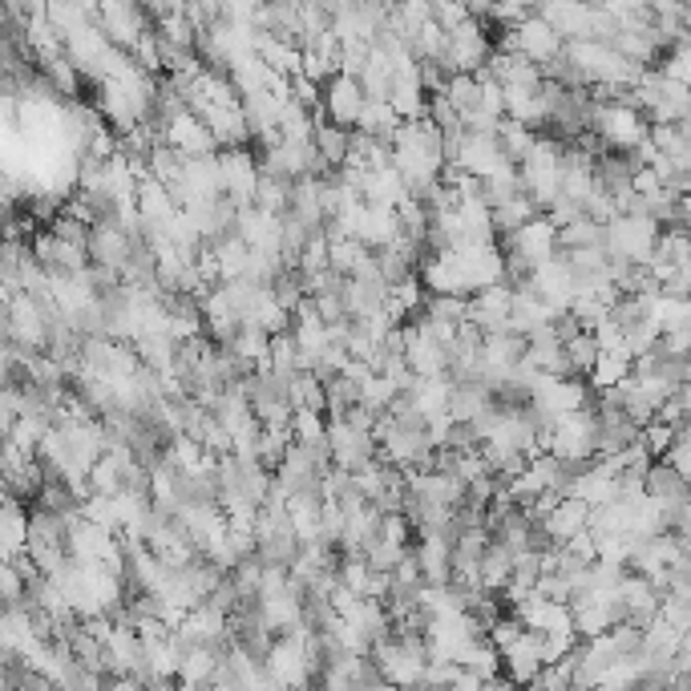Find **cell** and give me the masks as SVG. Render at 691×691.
Listing matches in <instances>:
<instances>
[{
  "label": "cell",
  "mask_w": 691,
  "mask_h": 691,
  "mask_svg": "<svg viewBox=\"0 0 691 691\" xmlns=\"http://www.w3.org/2000/svg\"><path fill=\"white\" fill-rule=\"evenodd\" d=\"M530 288L538 291L542 300L550 303L554 312H566L570 303H575V296H579V271L570 267V259H566V252L550 255L546 264H538L534 271H530L526 279Z\"/></svg>",
  "instance_id": "obj_7"
},
{
  "label": "cell",
  "mask_w": 691,
  "mask_h": 691,
  "mask_svg": "<svg viewBox=\"0 0 691 691\" xmlns=\"http://www.w3.org/2000/svg\"><path fill=\"white\" fill-rule=\"evenodd\" d=\"M41 77L49 81L53 93H65V98H74L77 86H81V69H77V62L69 57V53H62V57H53V62L41 65Z\"/></svg>",
  "instance_id": "obj_31"
},
{
  "label": "cell",
  "mask_w": 691,
  "mask_h": 691,
  "mask_svg": "<svg viewBox=\"0 0 691 691\" xmlns=\"http://www.w3.org/2000/svg\"><path fill=\"white\" fill-rule=\"evenodd\" d=\"M138 207L146 214V223H166L182 202L175 199V190L166 187L163 178H146V182H138Z\"/></svg>",
  "instance_id": "obj_23"
},
{
  "label": "cell",
  "mask_w": 691,
  "mask_h": 691,
  "mask_svg": "<svg viewBox=\"0 0 691 691\" xmlns=\"http://www.w3.org/2000/svg\"><path fill=\"white\" fill-rule=\"evenodd\" d=\"M542 667H546V659H542V635L526 627V635L510 651H502V671L510 676V683H538Z\"/></svg>",
  "instance_id": "obj_14"
},
{
  "label": "cell",
  "mask_w": 691,
  "mask_h": 691,
  "mask_svg": "<svg viewBox=\"0 0 691 691\" xmlns=\"http://www.w3.org/2000/svg\"><path fill=\"white\" fill-rule=\"evenodd\" d=\"M510 575H514V550L493 538L490 546H486V554H481V582H486V591L502 594Z\"/></svg>",
  "instance_id": "obj_24"
},
{
  "label": "cell",
  "mask_w": 691,
  "mask_h": 691,
  "mask_svg": "<svg viewBox=\"0 0 691 691\" xmlns=\"http://www.w3.org/2000/svg\"><path fill=\"white\" fill-rule=\"evenodd\" d=\"M534 138H538V130H530L526 122H517V118H502V126H498V142H502L505 158L517 166H522V158L530 154Z\"/></svg>",
  "instance_id": "obj_30"
},
{
  "label": "cell",
  "mask_w": 691,
  "mask_h": 691,
  "mask_svg": "<svg viewBox=\"0 0 691 691\" xmlns=\"http://www.w3.org/2000/svg\"><path fill=\"white\" fill-rule=\"evenodd\" d=\"M566 356H570L575 377H587V372L594 368V360L603 356V348H599V339H594L591 327H582V332H575V336L566 339Z\"/></svg>",
  "instance_id": "obj_32"
},
{
  "label": "cell",
  "mask_w": 691,
  "mask_h": 691,
  "mask_svg": "<svg viewBox=\"0 0 691 691\" xmlns=\"http://www.w3.org/2000/svg\"><path fill=\"white\" fill-rule=\"evenodd\" d=\"M327 239H332V267H336L339 276H353L356 267L368 259V247L365 239H356V235H339V231H327Z\"/></svg>",
  "instance_id": "obj_28"
},
{
  "label": "cell",
  "mask_w": 691,
  "mask_h": 691,
  "mask_svg": "<svg viewBox=\"0 0 691 691\" xmlns=\"http://www.w3.org/2000/svg\"><path fill=\"white\" fill-rule=\"evenodd\" d=\"M315 146H320V158H324L327 170H344L348 166V154H353V130L336 126V122H320L315 130Z\"/></svg>",
  "instance_id": "obj_21"
},
{
  "label": "cell",
  "mask_w": 691,
  "mask_h": 691,
  "mask_svg": "<svg viewBox=\"0 0 691 691\" xmlns=\"http://www.w3.org/2000/svg\"><path fill=\"white\" fill-rule=\"evenodd\" d=\"M469 16H473V9H469V0H433V21H437L441 29H457L466 25Z\"/></svg>",
  "instance_id": "obj_44"
},
{
  "label": "cell",
  "mask_w": 691,
  "mask_h": 691,
  "mask_svg": "<svg viewBox=\"0 0 691 691\" xmlns=\"http://www.w3.org/2000/svg\"><path fill=\"white\" fill-rule=\"evenodd\" d=\"M392 81H397V74H392L389 53H384V45H372V57H368V65L360 69V86H365L368 98H389Z\"/></svg>",
  "instance_id": "obj_27"
},
{
  "label": "cell",
  "mask_w": 691,
  "mask_h": 691,
  "mask_svg": "<svg viewBox=\"0 0 691 691\" xmlns=\"http://www.w3.org/2000/svg\"><path fill=\"white\" fill-rule=\"evenodd\" d=\"M163 142H170L175 151H182L187 158H199V154H214L219 151V138H214V130L207 126V118L199 110H182L175 113L163 130Z\"/></svg>",
  "instance_id": "obj_10"
},
{
  "label": "cell",
  "mask_w": 691,
  "mask_h": 691,
  "mask_svg": "<svg viewBox=\"0 0 691 691\" xmlns=\"http://www.w3.org/2000/svg\"><path fill=\"white\" fill-rule=\"evenodd\" d=\"M372 575H377V570H372V562H368L365 554H344V558H339V582H344V587L368 594Z\"/></svg>",
  "instance_id": "obj_37"
},
{
  "label": "cell",
  "mask_w": 691,
  "mask_h": 691,
  "mask_svg": "<svg viewBox=\"0 0 691 691\" xmlns=\"http://www.w3.org/2000/svg\"><path fill=\"white\" fill-rule=\"evenodd\" d=\"M397 392H401V389H397V384H392L384 372H372V377L360 384V401L372 404L377 413H389V404L397 401Z\"/></svg>",
  "instance_id": "obj_40"
},
{
  "label": "cell",
  "mask_w": 691,
  "mask_h": 691,
  "mask_svg": "<svg viewBox=\"0 0 691 691\" xmlns=\"http://www.w3.org/2000/svg\"><path fill=\"white\" fill-rule=\"evenodd\" d=\"M534 214H542V207L522 190V194H510V199H502L493 207V226H498V235H514L517 226L530 223Z\"/></svg>",
  "instance_id": "obj_26"
},
{
  "label": "cell",
  "mask_w": 691,
  "mask_h": 691,
  "mask_svg": "<svg viewBox=\"0 0 691 691\" xmlns=\"http://www.w3.org/2000/svg\"><path fill=\"white\" fill-rule=\"evenodd\" d=\"M89 486H93V493H122L126 490V478H122V469H118V461H113L110 453H105L101 461H93V469H89Z\"/></svg>",
  "instance_id": "obj_39"
},
{
  "label": "cell",
  "mask_w": 691,
  "mask_h": 691,
  "mask_svg": "<svg viewBox=\"0 0 691 691\" xmlns=\"http://www.w3.org/2000/svg\"><path fill=\"white\" fill-rule=\"evenodd\" d=\"M49 231H53V235H62V239H69V243H81V247H89V235H93V226L81 223V219H77V214H69V211L57 214V219L49 223Z\"/></svg>",
  "instance_id": "obj_45"
},
{
  "label": "cell",
  "mask_w": 691,
  "mask_h": 691,
  "mask_svg": "<svg viewBox=\"0 0 691 691\" xmlns=\"http://www.w3.org/2000/svg\"><path fill=\"white\" fill-rule=\"evenodd\" d=\"M478 89H481L478 74H449V81H445L441 93H445L461 113H469L473 105H478Z\"/></svg>",
  "instance_id": "obj_35"
},
{
  "label": "cell",
  "mask_w": 691,
  "mask_h": 691,
  "mask_svg": "<svg viewBox=\"0 0 691 691\" xmlns=\"http://www.w3.org/2000/svg\"><path fill=\"white\" fill-rule=\"evenodd\" d=\"M404 554H409V546H401V542H392V538H384V534H380V538H372L365 546V558L368 562H372V570H397V562H401Z\"/></svg>",
  "instance_id": "obj_38"
},
{
  "label": "cell",
  "mask_w": 691,
  "mask_h": 691,
  "mask_svg": "<svg viewBox=\"0 0 691 691\" xmlns=\"http://www.w3.org/2000/svg\"><path fill=\"white\" fill-rule=\"evenodd\" d=\"M582 404L591 401V380L582 384L579 377H554V372H542V380L530 392V409L542 416V421H554L562 413H575Z\"/></svg>",
  "instance_id": "obj_3"
},
{
  "label": "cell",
  "mask_w": 691,
  "mask_h": 691,
  "mask_svg": "<svg viewBox=\"0 0 691 691\" xmlns=\"http://www.w3.org/2000/svg\"><path fill=\"white\" fill-rule=\"evenodd\" d=\"M219 664H223V647H214V643H194V647H187L182 664H178V683H182V688L211 683Z\"/></svg>",
  "instance_id": "obj_18"
},
{
  "label": "cell",
  "mask_w": 691,
  "mask_h": 691,
  "mask_svg": "<svg viewBox=\"0 0 691 691\" xmlns=\"http://www.w3.org/2000/svg\"><path fill=\"white\" fill-rule=\"evenodd\" d=\"M332 74H339V37L327 29L320 37L303 41V77H312V81L324 86Z\"/></svg>",
  "instance_id": "obj_17"
},
{
  "label": "cell",
  "mask_w": 691,
  "mask_h": 691,
  "mask_svg": "<svg viewBox=\"0 0 691 691\" xmlns=\"http://www.w3.org/2000/svg\"><path fill=\"white\" fill-rule=\"evenodd\" d=\"M255 53H259L276 74H283V77L303 74V41H288V37H279V33H271V29H259Z\"/></svg>",
  "instance_id": "obj_15"
},
{
  "label": "cell",
  "mask_w": 691,
  "mask_h": 691,
  "mask_svg": "<svg viewBox=\"0 0 691 691\" xmlns=\"http://www.w3.org/2000/svg\"><path fill=\"white\" fill-rule=\"evenodd\" d=\"M372 45H377V41H368V37L339 41V74H356V77H360V69H365L368 57H372Z\"/></svg>",
  "instance_id": "obj_41"
},
{
  "label": "cell",
  "mask_w": 691,
  "mask_h": 691,
  "mask_svg": "<svg viewBox=\"0 0 691 691\" xmlns=\"http://www.w3.org/2000/svg\"><path fill=\"white\" fill-rule=\"evenodd\" d=\"M425 315L428 320H445V324H466L469 320V296H428Z\"/></svg>",
  "instance_id": "obj_34"
},
{
  "label": "cell",
  "mask_w": 691,
  "mask_h": 691,
  "mask_svg": "<svg viewBox=\"0 0 691 691\" xmlns=\"http://www.w3.org/2000/svg\"><path fill=\"white\" fill-rule=\"evenodd\" d=\"M327 441H332V461L344 469H353V473L380 457L377 433L356 428L353 421H344V416H327Z\"/></svg>",
  "instance_id": "obj_5"
},
{
  "label": "cell",
  "mask_w": 691,
  "mask_h": 691,
  "mask_svg": "<svg viewBox=\"0 0 691 691\" xmlns=\"http://www.w3.org/2000/svg\"><path fill=\"white\" fill-rule=\"evenodd\" d=\"M401 113H397V105H392L389 98H368L365 110H360V122H356V130L360 134H372V138H389L401 130Z\"/></svg>",
  "instance_id": "obj_22"
},
{
  "label": "cell",
  "mask_w": 691,
  "mask_h": 691,
  "mask_svg": "<svg viewBox=\"0 0 691 691\" xmlns=\"http://www.w3.org/2000/svg\"><path fill=\"white\" fill-rule=\"evenodd\" d=\"M0 530H4V558H16V554L29 550V534H33V510H25L16 493H9V502H4Z\"/></svg>",
  "instance_id": "obj_19"
},
{
  "label": "cell",
  "mask_w": 691,
  "mask_h": 691,
  "mask_svg": "<svg viewBox=\"0 0 691 691\" xmlns=\"http://www.w3.org/2000/svg\"><path fill=\"white\" fill-rule=\"evenodd\" d=\"M421 279H425L428 296H473V283H469V271L461 264V255L453 247H433L421 259Z\"/></svg>",
  "instance_id": "obj_6"
},
{
  "label": "cell",
  "mask_w": 691,
  "mask_h": 691,
  "mask_svg": "<svg viewBox=\"0 0 691 691\" xmlns=\"http://www.w3.org/2000/svg\"><path fill=\"white\" fill-rule=\"evenodd\" d=\"M502 45H505V49L526 53L530 62L546 65V62H554V57L566 49V37L542 13H530L526 21H517L514 29H505Z\"/></svg>",
  "instance_id": "obj_4"
},
{
  "label": "cell",
  "mask_w": 691,
  "mask_h": 691,
  "mask_svg": "<svg viewBox=\"0 0 691 691\" xmlns=\"http://www.w3.org/2000/svg\"><path fill=\"white\" fill-rule=\"evenodd\" d=\"M291 428H296V441L320 445V441H327V413L324 409H312V404H300L291 413Z\"/></svg>",
  "instance_id": "obj_33"
},
{
  "label": "cell",
  "mask_w": 691,
  "mask_h": 691,
  "mask_svg": "<svg viewBox=\"0 0 691 691\" xmlns=\"http://www.w3.org/2000/svg\"><path fill=\"white\" fill-rule=\"evenodd\" d=\"M594 4H599V0H538V13L546 16L566 41H575V37H591Z\"/></svg>",
  "instance_id": "obj_13"
},
{
  "label": "cell",
  "mask_w": 691,
  "mask_h": 691,
  "mask_svg": "<svg viewBox=\"0 0 691 691\" xmlns=\"http://www.w3.org/2000/svg\"><path fill=\"white\" fill-rule=\"evenodd\" d=\"M453 389H457V377H453V372H437V377H416V384L409 389V397H413L416 413L428 421V416L449 413Z\"/></svg>",
  "instance_id": "obj_16"
},
{
  "label": "cell",
  "mask_w": 691,
  "mask_h": 691,
  "mask_svg": "<svg viewBox=\"0 0 691 691\" xmlns=\"http://www.w3.org/2000/svg\"><path fill=\"white\" fill-rule=\"evenodd\" d=\"M219 255V267H223V283L231 279H243L247 276V264H252V243L243 239L239 231H226L219 239H207Z\"/></svg>",
  "instance_id": "obj_20"
},
{
  "label": "cell",
  "mask_w": 691,
  "mask_h": 691,
  "mask_svg": "<svg viewBox=\"0 0 691 691\" xmlns=\"http://www.w3.org/2000/svg\"><path fill=\"white\" fill-rule=\"evenodd\" d=\"M676 437H679V428H676V425H667V421H659V416H655V421H647V425L639 428V441H643V445H647V453H651L655 461H659V457H667V453H671V445H676Z\"/></svg>",
  "instance_id": "obj_36"
},
{
  "label": "cell",
  "mask_w": 691,
  "mask_h": 691,
  "mask_svg": "<svg viewBox=\"0 0 691 691\" xmlns=\"http://www.w3.org/2000/svg\"><path fill=\"white\" fill-rule=\"evenodd\" d=\"M134 243H138V235H130L118 219H101V223H93V235H89V259L122 271L130 252H134Z\"/></svg>",
  "instance_id": "obj_11"
},
{
  "label": "cell",
  "mask_w": 691,
  "mask_h": 691,
  "mask_svg": "<svg viewBox=\"0 0 691 691\" xmlns=\"http://www.w3.org/2000/svg\"><path fill=\"white\" fill-rule=\"evenodd\" d=\"M486 635L493 639V647H498V651H510V647H514V643L526 635V623H522V618L510 611V615H498V618H493Z\"/></svg>",
  "instance_id": "obj_42"
},
{
  "label": "cell",
  "mask_w": 691,
  "mask_h": 691,
  "mask_svg": "<svg viewBox=\"0 0 691 691\" xmlns=\"http://www.w3.org/2000/svg\"><path fill=\"white\" fill-rule=\"evenodd\" d=\"M631 372H635V356H627V353H603L599 360H594L591 372H587V380H591L594 392H606V389H615V384H623Z\"/></svg>",
  "instance_id": "obj_25"
},
{
  "label": "cell",
  "mask_w": 691,
  "mask_h": 691,
  "mask_svg": "<svg viewBox=\"0 0 691 691\" xmlns=\"http://www.w3.org/2000/svg\"><path fill=\"white\" fill-rule=\"evenodd\" d=\"M365 101H368V93H365V86H360V77L356 74H332L324 81V101H320V110L327 113V122L356 130Z\"/></svg>",
  "instance_id": "obj_8"
},
{
  "label": "cell",
  "mask_w": 691,
  "mask_h": 691,
  "mask_svg": "<svg viewBox=\"0 0 691 691\" xmlns=\"http://www.w3.org/2000/svg\"><path fill=\"white\" fill-rule=\"evenodd\" d=\"M510 312H514V283L502 279V283H490L469 296V320L481 327V332H514L510 327Z\"/></svg>",
  "instance_id": "obj_9"
},
{
  "label": "cell",
  "mask_w": 691,
  "mask_h": 691,
  "mask_svg": "<svg viewBox=\"0 0 691 691\" xmlns=\"http://www.w3.org/2000/svg\"><path fill=\"white\" fill-rule=\"evenodd\" d=\"M591 243H606V223L591 219V214H579L575 223L558 226V247L570 252V247H591Z\"/></svg>",
  "instance_id": "obj_29"
},
{
  "label": "cell",
  "mask_w": 691,
  "mask_h": 691,
  "mask_svg": "<svg viewBox=\"0 0 691 691\" xmlns=\"http://www.w3.org/2000/svg\"><path fill=\"white\" fill-rule=\"evenodd\" d=\"M530 13H538V0H493L490 21H498V25H505V29H514L517 21H526Z\"/></svg>",
  "instance_id": "obj_43"
},
{
  "label": "cell",
  "mask_w": 691,
  "mask_h": 691,
  "mask_svg": "<svg viewBox=\"0 0 691 691\" xmlns=\"http://www.w3.org/2000/svg\"><path fill=\"white\" fill-rule=\"evenodd\" d=\"M659 235H664V223L651 214H615L606 223L611 259H623V264H651Z\"/></svg>",
  "instance_id": "obj_1"
},
{
  "label": "cell",
  "mask_w": 691,
  "mask_h": 691,
  "mask_svg": "<svg viewBox=\"0 0 691 691\" xmlns=\"http://www.w3.org/2000/svg\"><path fill=\"white\" fill-rule=\"evenodd\" d=\"M591 502H582L579 493H562V502L554 505L550 517H542V538H546V546L550 542H570L579 530L591 526Z\"/></svg>",
  "instance_id": "obj_12"
},
{
  "label": "cell",
  "mask_w": 691,
  "mask_h": 691,
  "mask_svg": "<svg viewBox=\"0 0 691 691\" xmlns=\"http://www.w3.org/2000/svg\"><path fill=\"white\" fill-rule=\"evenodd\" d=\"M490 57H493L490 29L481 25V16H469L466 25H457L449 33V49H445V57L437 65L445 74H478Z\"/></svg>",
  "instance_id": "obj_2"
}]
</instances>
